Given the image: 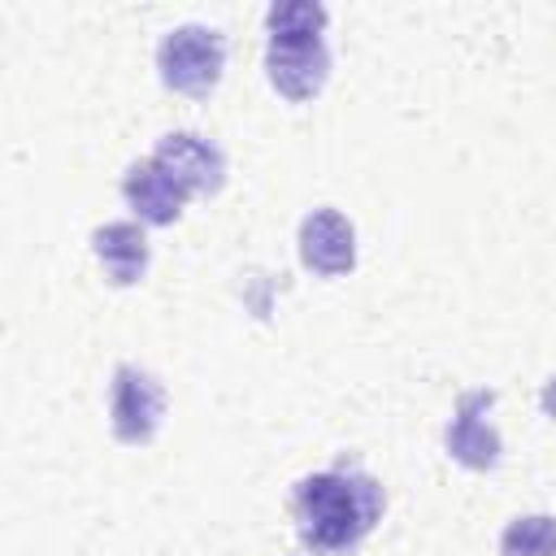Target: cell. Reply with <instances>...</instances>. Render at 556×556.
<instances>
[{
    "mask_svg": "<svg viewBox=\"0 0 556 556\" xmlns=\"http://www.w3.org/2000/svg\"><path fill=\"white\" fill-rule=\"evenodd\" d=\"M387 508V491L361 465H334L308 473L291 491L295 534L313 552H352L378 526Z\"/></svg>",
    "mask_w": 556,
    "mask_h": 556,
    "instance_id": "cell-1",
    "label": "cell"
},
{
    "mask_svg": "<svg viewBox=\"0 0 556 556\" xmlns=\"http://www.w3.org/2000/svg\"><path fill=\"white\" fill-rule=\"evenodd\" d=\"M500 552L504 556H556V517L530 513V517L508 521L500 534Z\"/></svg>",
    "mask_w": 556,
    "mask_h": 556,
    "instance_id": "cell-10",
    "label": "cell"
},
{
    "mask_svg": "<svg viewBox=\"0 0 556 556\" xmlns=\"http://www.w3.org/2000/svg\"><path fill=\"white\" fill-rule=\"evenodd\" d=\"M165 417V387L139 369V365H117L113 369V387H109V426L113 439L126 447H143L156 439Z\"/></svg>",
    "mask_w": 556,
    "mask_h": 556,
    "instance_id": "cell-3",
    "label": "cell"
},
{
    "mask_svg": "<svg viewBox=\"0 0 556 556\" xmlns=\"http://www.w3.org/2000/svg\"><path fill=\"white\" fill-rule=\"evenodd\" d=\"M265 78L287 100H313L330 78V48L321 35H269Z\"/></svg>",
    "mask_w": 556,
    "mask_h": 556,
    "instance_id": "cell-5",
    "label": "cell"
},
{
    "mask_svg": "<svg viewBox=\"0 0 556 556\" xmlns=\"http://www.w3.org/2000/svg\"><path fill=\"white\" fill-rule=\"evenodd\" d=\"M495 408V391L491 387H473V391H460L456 395V408H452V421L443 430V447L456 465L473 469V473H491L504 456V439L500 430L491 426V413Z\"/></svg>",
    "mask_w": 556,
    "mask_h": 556,
    "instance_id": "cell-4",
    "label": "cell"
},
{
    "mask_svg": "<svg viewBox=\"0 0 556 556\" xmlns=\"http://www.w3.org/2000/svg\"><path fill=\"white\" fill-rule=\"evenodd\" d=\"M91 252L113 287H135L148 274V235L139 222H104L91 230Z\"/></svg>",
    "mask_w": 556,
    "mask_h": 556,
    "instance_id": "cell-9",
    "label": "cell"
},
{
    "mask_svg": "<svg viewBox=\"0 0 556 556\" xmlns=\"http://www.w3.org/2000/svg\"><path fill=\"white\" fill-rule=\"evenodd\" d=\"M156 70H161V83L178 96H208L217 83H222V70H226V39L213 30V26H200V22H187V26H174L161 48H156Z\"/></svg>",
    "mask_w": 556,
    "mask_h": 556,
    "instance_id": "cell-2",
    "label": "cell"
},
{
    "mask_svg": "<svg viewBox=\"0 0 556 556\" xmlns=\"http://www.w3.org/2000/svg\"><path fill=\"white\" fill-rule=\"evenodd\" d=\"M326 22H330V13L317 0H274L265 9L269 35H321Z\"/></svg>",
    "mask_w": 556,
    "mask_h": 556,
    "instance_id": "cell-11",
    "label": "cell"
},
{
    "mask_svg": "<svg viewBox=\"0 0 556 556\" xmlns=\"http://www.w3.org/2000/svg\"><path fill=\"white\" fill-rule=\"evenodd\" d=\"M300 261L321 278H343L356 269V230L339 208H313L300 222Z\"/></svg>",
    "mask_w": 556,
    "mask_h": 556,
    "instance_id": "cell-7",
    "label": "cell"
},
{
    "mask_svg": "<svg viewBox=\"0 0 556 556\" xmlns=\"http://www.w3.org/2000/svg\"><path fill=\"white\" fill-rule=\"evenodd\" d=\"M539 404H543V413L556 421V374L543 382V391H539Z\"/></svg>",
    "mask_w": 556,
    "mask_h": 556,
    "instance_id": "cell-12",
    "label": "cell"
},
{
    "mask_svg": "<svg viewBox=\"0 0 556 556\" xmlns=\"http://www.w3.org/2000/svg\"><path fill=\"white\" fill-rule=\"evenodd\" d=\"M122 195L135 208V217L148 222V226H174L182 217L187 200H191V191L165 165H156L152 156L148 161H135L122 174Z\"/></svg>",
    "mask_w": 556,
    "mask_h": 556,
    "instance_id": "cell-8",
    "label": "cell"
},
{
    "mask_svg": "<svg viewBox=\"0 0 556 556\" xmlns=\"http://www.w3.org/2000/svg\"><path fill=\"white\" fill-rule=\"evenodd\" d=\"M152 161L165 165L191 195H217L222 182H226V152L195 135V130H169L156 139L152 148Z\"/></svg>",
    "mask_w": 556,
    "mask_h": 556,
    "instance_id": "cell-6",
    "label": "cell"
}]
</instances>
